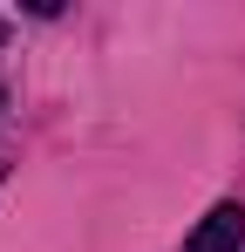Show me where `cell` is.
Returning a JSON list of instances; mask_svg holds the SVG:
<instances>
[{"mask_svg": "<svg viewBox=\"0 0 245 252\" xmlns=\"http://www.w3.org/2000/svg\"><path fill=\"white\" fill-rule=\"evenodd\" d=\"M239 246H245V205H211L184 239V252H239Z\"/></svg>", "mask_w": 245, "mask_h": 252, "instance_id": "1", "label": "cell"}]
</instances>
